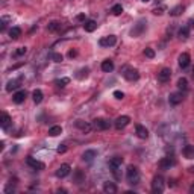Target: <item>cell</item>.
<instances>
[{
  "label": "cell",
  "instance_id": "obj_1",
  "mask_svg": "<svg viewBox=\"0 0 194 194\" xmlns=\"http://www.w3.org/2000/svg\"><path fill=\"white\" fill-rule=\"evenodd\" d=\"M126 176H127V181H129L130 185H137V183L140 182V171H138V168L134 167V165H129V167H127Z\"/></svg>",
  "mask_w": 194,
  "mask_h": 194
},
{
  "label": "cell",
  "instance_id": "obj_2",
  "mask_svg": "<svg viewBox=\"0 0 194 194\" xmlns=\"http://www.w3.org/2000/svg\"><path fill=\"white\" fill-rule=\"evenodd\" d=\"M152 191L155 194H161L164 191V177L161 174L153 177V181H152Z\"/></svg>",
  "mask_w": 194,
  "mask_h": 194
},
{
  "label": "cell",
  "instance_id": "obj_3",
  "mask_svg": "<svg viewBox=\"0 0 194 194\" xmlns=\"http://www.w3.org/2000/svg\"><path fill=\"white\" fill-rule=\"evenodd\" d=\"M121 73H123V78H125L126 80H129V82H134V80L140 79V73H138V70L132 69V67H125Z\"/></svg>",
  "mask_w": 194,
  "mask_h": 194
},
{
  "label": "cell",
  "instance_id": "obj_4",
  "mask_svg": "<svg viewBox=\"0 0 194 194\" xmlns=\"http://www.w3.org/2000/svg\"><path fill=\"white\" fill-rule=\"evenodd\" d=\"M111 127V121L109 120H105V118H96L92 121V129L96 130H106Z\"/></svg>",
  "mask_w": 194,
  "mask_h": 194
},
{
  "label": "cell",
  "instance_id": "obj_5",
  "mask_svg": "<svg viewBox=\"0 0 194 194\" xmlns=\"http://www.w3.org/2000/svg\"><path fill=\"white\" fill-rule=\"evenodd\" d=\"M130 123V118L127 117V115H120L117 120H115V123H114V126H115V129H118V130H121V129H125L126 126Z\"/></svg>",
  "mask_w": 194,
  "mask_h": 194
},
{
  "label": "cell",
  "instance_id": "obj_6",
  "mask_svg": "<svg viewBox=\"0 0 194 194\" xmlns=\"http://www.w3.org/2000/svg\"><path fill=\"white\" fill-rule=\"evenodd\" d=\"M115 43H117V36H115V35L102 36V38H100V41H99V44H100L102 47H111V46H114Z\"/></svg>",
  "mask_w": 194,
  "mask_h": 194
},
{
  "label": "cell",
  "instance_id": "obj_7",
  "mask_svg": "<svg viewBox=\"0 0 194 194\" xmlns=\"http://www.w3.org/2000/svg\"><path fill=\"white\" fill-rule=\"evenodd\" d=\"M26 162H27V165H31L34 170H44V168H46V165H44L41 161L34 159L32 156H27V158H26Z\"/></svg>",
  "mask_w": 194,
  "mask_h": 194
},
{
  "label": "cell",
  "instance_id": "obj_8",
  "mask_svg": "<svg viewBox=\"0 0 194 194\" xmlns=\"http://www.w3.org/2000/svg\"><path fill=\"white\" fill-rule=\"evenodd\" d=\"M70 171H71V167H70L69 164H62L56 170L55 174H56V177H61V179H62V177H67V176H69Z\"/></svg>",
  "mask_w": 194,
  "mask_h": 194
},
{
  "label": "cell",
  "instance_id": "obj_9",
  "mask_svg": "<svg viewBox=\"0 0 194 194\" xmlns=\"http://www.w3.org/2000/svg\"><path fill=\"white\" fill-rule=\"evenodd\" d=\"M173 165H174V159H173V158H168V156H165V158H162V159L159 161V167L162 170H170Z\"/></svg>",
  "mask_w": 194,
  "mask_h": 194
},
{
  "label": "cell",
  "instance_id": "obj_10",
  "mask_svg": "<svg viewBox=\"0 0 194 194\" xmlns=\"http://www.w3.org/2000/svg\"><path fill=\"white\" fill-rule=\"evenodd\" d=\"M24 100H26V91H24V90H20V91H17L12 96V102L17 103V105L23 103Z\"/></svg>",
  "mask_w": 194,
  "mask_h": 194
},
{
  "label": "cell",
  "instance_id": "obj_11",
  "mask_svg": "<svg viewBox=\"0 0 194 194\" xmlns=\"http://www.w3.org/2000/svg\"><path fill=\"white\" fill-rule=\"evenodd\" d=\"M135 132H137L138 138H141V140H147V138H149V130L144 127V126L137 125V126H135Z\"/></svg>",
  "mask_w": 194,
  "mask_h": 194
},
{
  "label": "cell",
  "instance_id": "obj_12",
  "mask_svg": "<svg viewBox=\"0 0 194 194\" xmlns=\"http://www.w3.org/2000/svg\"><path fill=\"white\" fill-rule=\"evenodd\" d=\"M171 78V70L170 69H162L158 73V79H159V82H167V80H170Z\"/></svg>",
  "mask_w": 194,
  "mask_h": 194
},
{
  "label": "cell",
  "instance_id": "obj_13",
  "mask_svg": "<svg viewBox=\"0 0 194 194\" xmlns=\"http://www.w3.org/2000/svg\"><path fill=\"white\" fill-rule=\"evenodd\" d=\"M182 99H183L182 92H173V94H170V97H168V102L171 105H179V103L182 102Z\"/></svg>",
  "mask_w": 194,
  "mask_h": 194
},
{
  "label": "cell",
  "instance_id": "obj_14",
  "mask_svg": "<svg viewBox=\"0 0 194 194\" xmlns=\"http://www.w3.org/2000/svg\"><path fill=\"white\" fill-rule=\"evenodd\" d=\"M146 24H147L146 21H143V20H141V21H140V23L135 26V29H132V32H130V34H132V36H138V35L143 34V31L146 29Z\"/></svg>",
  "mask_w": 194,
  "mask_h": 194
},
{
  "label": "cell",
  "instance_id": "obj_15",
  "mask_svg": "<svg viewBox=\"0 0 194 194\" xmlns=\"http://www.w3.org/2000/svg\"><path fill=\"white\" fill-rule=\"evenodd\" d=\"M190 61H191V58L188 53H182L181 56H179V65H181V69H187L188 65H190Z\"/></svg>",
  "mask_w": 194,
  "mask_h": 194
},
{
  "label": "cell",
  "instance_id": "obj_16",
  "mask_svg": "<svg viewBox=\"0 0 194 194\" xmlns=\"http://www.w3.org/2000/svg\"><path fill=\"white\" fill-rule=\"evenodd\" d=\"M76 126L79 127L80 130H83L85 134H90L92 129V125H90V123H85V121H82V120H78L76 121Z\"/></svg>",
  "mask_w": 194,
  "mask_h": 194
},
{
  "label": "cell",
  "instance_id": "obj_17",
  "mask_svg": "<svg viewBox=\"0 0 194 194\" xmlns=\"http://www.w3.org/2000/svg\"><path fill=\"white\" fill-rule=\"evenodd\" d=\"M83 29H85V32H94V31L97 29V21L87 20V21L83 23Z\"/></svg>",
  "mask_w": 194,
  "mask_h": 194
},
{
  "label": "cell",
  "instance_id": "obj_18",
  "mask_svg": "<svg viewBox=\"0 0 194 194\" xmlns=\"http://www.w3.org/2000/svg\"><path fill=\"white\" fill-rule=\"evenodd\" d=\"M121 164H123V158L121 156H114V158L109 159V168L112 170V168H117V167H121Z\"/></svg>",
  "mask_w": 194,
  "mask_h": 194
},
{
  "label": "cell",
  "instance_id": "obj_19",
  "mask_svg": "<svg viewBox=\"0 0 194 194\" xmlns=\"http://www.w3.org/2000/svg\"><path fill=\"white\" fill-rule=\"evenodd\" d=\"M103 191H105V193H109V194L117 193V185H115L114 182H105L103 183Z\"/></svg>",
  "mask_w": 194,
  "mask_h": 194
},
{
  "label": "cell",
  "instance_id": "obj_20",
  "mask_svg": "<svg viewBox=\"0 0 194 194\" xmlns=\"http://www.w3.org/2000/svg\"><path fill=\"white\" fill-rule=\"evenodd\" d=\"M102 70L105 73H111V71L114 70V62H112L111 59H105L102 62Z\"/></svg>",
  "mask_w": 194,
  "mask_h": 194
},
{
  "label": "cell",
  "instance_id": "obj_21",
  "mask_svg": "<svg viewBox=\"0 0 194 194\" xmlns=\"http://www.w3.org/2000/svg\"><path fill=\"white\" fill-rule=\"evenodd\" d=\"M182 153L187 159H194V146H185Z\"/></svg>",
  "mask_w": 194,
  "mask_h": 194
},
{
  "label": "cell",
  "instance_id": "obj_22",
  "mask_svg": "<svg viewBox=\"0 0 194 194\" xmlns=\"http://www.w3.org/2000/svg\"><path fill=\"white\" fill-rule=\"evenodd\" d=\"M11 121H12L11 117L6 114V112H3V114H2V117H0V126H2L3 129H6L8 126L11 125Z\"/></svg>",
  "mask_w": 194,
  "mask_h": 194
},
{
  "label": "cell",
  "instance_id": "obj_23",
  "mask_svg": "<svg viewBox=\"0 0 194 194\" xmlns=\"http://www.w3.org/2000/svg\"><path fill=\"white\" fill-rule=\"evenodd\" d=\"M96 156H97V152H96V150H85V153L82 155V159L90 162V161H92Z\"/></svg>",
  "mask_w": 194,
  "mask_h": 194
},
{
  "label": "cell",
  "instance_id": "obj_24",
  "mask_svg": "<svg viewBox=\"0 0 194 194\" xmlns=\"http://www.w3.org/2000/svg\"><path fill=\"white\" fill-rule=\"evenodd\" d=\"M177 36L181 38V40H187L188 36H190V27L188 26H183L179 29V32H177Z\"/></svg>",
  "mask_w": 194,
  "mask_h": 194
},
{
  "label": "cell",
  "instance_id": "obj_25",
  "mask_svg": "<svg viewBox=\"0 0 194 194\" xmlns=\"http://www.w3.org/2000/svg\"><path fill=\"white\" fill-rule=\"evenodd\" d=\"M43 97H44V94H43L41 90H35V91L32 92V99H34V102L36 103V105L43 102Z\"/></svg>",
  "mask_w": 194,
  "mask_h": 194
},
{
  "label": "cell",
  "instance_id": "obj_26",
  "mask_svg": "<svg viewBox=\"0 0 194 194\" xmlns=\"http://www.w3.org/2000/svg\"><path fill=\"white\" fill-rule=\"evenodd\" d=\"M9 36H11L12 40L20 38V36H21V29H20V27H17V26L11 27V31H9Z\"/></svg>",
  "mask_w": 194,
  "mask_h": 194
},
{
  "label": "cell",
  "instance_id": "obj_27",
  "mask_svg": "<svg viewBox=\"0 0 194 194\" xmlns=\"http://www.w3.org/2000/svg\"><path fill=\"white\" fill-rule=\"evenodd\" d=\"M177 88L181 91H187L188 90V80H187V78H179L177 79Z\"/></svg>",
  "mask_w": 194,
  "mask_h": 194
},
{
  "label": "cell",
  "instance_id": "obj_28",
  "mask_svg": "<svg viewBox=\"0 0 194 194\" xmlns=\"http://www.w3.org/2000/svg\"><path fill=\"white\" fill-rule=\"evenodd\" d=\"M59 134H62V127L61 126H53L49 129V135L50 137H58Z\"/></svg>",
  "mask_w": 194,
  "mask_h": 194
},
{
  "label": "cell",
  "instance_id": "obj_29",
  "mask_svg": "<svg viewBox=\"0 0 194 194\" xmlns=\"http://www.w3.org/2000/svg\"><path fill=\"white\" fill-rule=\"evenodd\" d=\"M183 9H185V8H183L182 5H177V6H174V8L170 11V15H173V17H177V15H181V14L183 12Z\"/></svg>",
  "mask_w": 194,
  "mask_h": 194
},
{
  "label": "cell",
  "instance_id": "obj_30",
  "mask_svg": "<svg viewBox=\"0 0 194 194\" xmlns=\"http://www.w3.org/2000/svg\"><path fill=\"white\" fill-rule=\"evenodd\" d=\"M20 82L18 80H9L8 82V85H6V91H12V90H17L20 85H18Z\"/></svg>",
  "mask_w": 194,
  "mask_h": 194
},
{
  "label": "cell",
  "instance_id": "obj_31",
  "mask_svg": "<svg viewBox=\"0 0 194 194\" xmlns=\"http://www.w3.org/2000/svg\"><path fill=\"white\" fill-rule=\"evenodd\" d=\"M47 29H49V32H56L58 29H61V23L59 21H52L47 26Z\"/></svg>",
  "mask_w": 194,
  "mask_h": 194
},
{
  "label": "cell",
  "instance_id": "obj_32",
  "mask_svg": "<svg viewBox=\"0 0 194 194\" xmlns=\"http://www.w3.org/2000/svg\"><path fill=\"white\" fill-rule=\"evenodd\" d=\"M88 73H90V70L88 69H80L79 71L76 73V78H78V79H83V78L88 76Z\"/></svg>",
  "mask_w": 194,
  "mask_h": 194
},
{
  "label": "cell",
  "instance_id": "obj_33",
  "mask_svg": "<svg viewBox=\"0 0 194 194\" xmlns=\"http://www.w3.org/2000/svg\"><path fill=\"white\" fill-rule=\"evenodd\" d=\"M69 83H70L69 78H62V79L55 80V85H56V87H65V85H69Z\"/></svg>",
  "mask_w": 194,
  "mask_h": 194
},
{
  "label": "cell",
  "instance_id": "obj_34",
  "mask_svg": "<svg viewBox=\"0 0 194 194\" xmlns=\"http://www.w3.org/2000/svg\"><path fill=\"white\" fill-rule=\"evenodd\" d=\"M111 12L114 14V15H121V12H123V6L118 3V5H114L112 6V9H111Z\"/></svg>",
  "mask_w": 194,
  "mask_h": 194
},
{
  "label": "cell",
  "instance_id": "obj_35",
  "mask_svg": "<svg viewBox=\"0 0 194 194\" xmlns=\"http://www.w3.org/2000/svg\"><path fill=\"white\" fill-rule=\"evenodd\" d=\"M50 58H52V61H53V62H58V64H59V62H62V59H64L61 53H52Z\"/></svg>",
  "mask_w": 194,
  "mask_h": 194
},
{
  "label": "cell",
  "instance_id": "obj_36",
  "mask_svg": "<svg viewBox=\"0 0 194 194\" xmlns=\"http://www.w3.org/2000/svg\"><path fill=\"white\" fill-rule=\"evenodd\" d=\"M112 174H114L115 181H121V170H120V167L112 168Z\"/></svg>",
  "mask_w": 194,
  "mask_h": 194
},
{
  "label": "cell",
  "instance_id": "obj_37",
  "mask_svg": "<svg viewBox=\"0 0 194 194\" xmlns=\"http://www.w3.org/2000/svg\"><path fill=\"white\" fill-rule=\"evenodd\" d=\"M144 55L152 59V58H155V50H153V49H150V47H147V49H144Z\"/></svg>",
  "mask_w": 194,
  "mask_h": 194
},
{
  "label": "cell",
  "instance_id": "obj_38",
  "mask_svg": "<svg viewBox=\"0 0 194 194\" xmlns=\"http://www.w3.org/2000/svg\"><path fill=\"white\" fill-rule=\"evenodd\" d=\"M26 52H27L26 47H18V50L15 52V55H17V56H23V55H26Z\"/></svg>",
  "mask_w": 194,
  "mask_h": 194
},
{
  "label": "cell",
  "instance_id": "obj_39",
  "mask_svg": "<svg viewBox=\"0 0 194 194\" xmlns=\"http://www.w3.org/2000/svg\"><path fill=\"white\" fill-rule=\"evenodd\" d=\"M65 152H67L65 144H59V146H58V153H65Z\"/></svg>",
  "mask_w": 194,
  "mask_h": 194
},
{
  "label": "cell",
  "instance_id": "obj_40",
  "mask_svg": "<svg viewBox=\"0 0 194 194\" xmlns=\"http://www.w3.org/2000/svg\"><path fill=\"white\" fill-rule=\"evenodd\" d=\"M114 97L115 99H118V100H121V99L125 97V94H123L121 91H114Z\"/></svg>",
  "mask_w": 194,
  "mask_h": 194
},
{
  "label": "cell",
  "instance_id": "obj_41",
  "mask_svg": "<svg viewBox=\"0 0 194 194\" xmlns=\"http://www.w3.org/2000/svg\"><path fill=\"white\" fill-rule=\"evenodd\" d=\"M162 12H164V8H155V9H153V14H155V15H161Z\"/></svg>",
  "mask_w": 194,
  "mask_h": 194
},
{
  "label": "cell",
  "instance_id": "obj_42",
  "mask_svg": "<svg viewBox=\"0 0 194 194\" xmlns=\"http://www.w3.org/2000/svg\"><path fill=\"white\" fill-rule=\"evenodd\" d=\"M76 18H78L79 21H87V20H85V15H83V14H79V15H78Z\"/></svg>",
  "mask_w": 194,
  "mask_h": 194
},
{
  "label": "cell",
  "instance_id": "obj_43",
  "mask_svg": "<svg viewBox=\"0 0 194 194\" xmlns=\"http://www.w3.org/2000/svg\"><path fill=\"white\" fill-rule=\"evenodd\" d=\"M76 55H78V52H76V50H70V52H69V56L70 58H74Z\"/></svg>",
  "mask_w": 194,
  "mask_h": 194
},
{
  "label": "cell",
  "instance_id": "obj_44",
  "mask_svg": "<svg viewBox=\"0 0 194 194\" xmlns=\"http://www.w3.org/2000/svg\"><path fill=\"white\" fill-rule=\"evenodd\" d=\"M3 149H5V141H2V143H0V150H3Z\"/></svg>",
  "mask_w": 194,
  "mask_h": 194
},
{
  "label": "cell",
  "instance_id": "obj_45",
  "mask_svg": "<svg viewBox=\"0 0 194 194\" xmlns=\"http://www.w3.org/2000/svg\"><path fill=\"white\" fill-rule=\"evenodd\" d=\"M190 191H191V193H194V183L191 185V187H190Z\"/></svg>",
  "mask_w": 194,
  "mask_h": 194
},
{
  "label": "cell",
  "instance_id": "obj_46",
  "mask_svg": "<svg viewBox=\"0 0 194 194\" xmlns=\"http://www.w3.org/2000/svg\"><path fill=\"white\" fill-rule=\"evenodd\" d=\"M190 26H191V27H194V20H190Z\"/></svg>",
  "mask_w": 194,
  "mask_h": 194
},
{
  "label": "cell",
  "instance_id": "obj_47",
  "mask_svg": "<svg viewBox=\"0 0 194 194\" xmlns=\"http://www.w3.org/2000/svg\"><path fill=\"white\" fill-rule=\"evenodd\" d=\"M188 170H190V171H191V173H193V171H194V167H190Z\"/></svg>",
  "mask_w": 194,
  "mask_h": 194
},
{
  "label": "cell",
  "instance_id": "obj_48",
  "mask_svg": "<svg viewBox=\"0 0 194 194\" xmlns=\"http://www.w3.org/2000/svg\"><path fill=\"white\" fill-rule=\"evenodd\" d=\"M141 2H144V3H147V2H150V0H141Z\"/></svg>",
  "mask_w": 194,
  "mask_h": 194
},
{
  "label": "cell",
  "instance_id": "obj_49",
  "mask_svg": "<svg viewBox=\"0 0 194 194\" xmlns=\"http://www.w3.org/2000/svg\"><path fill=\"white\" fill-rule=\"evenodd\" d=\"M191 74H193V78H194V67H193V71H191Z\"/></svg>",
  "mask_w": 194,
  "mask_h": 194
}]
</instances>
